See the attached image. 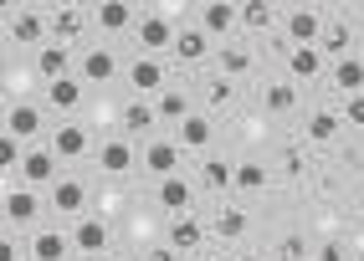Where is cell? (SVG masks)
Returning a JSON list of instances; mask_svg holds the SVG:
<instances>
[{"instance_id": "obj_13", "label": "cell", "mask_w": 364, "mask_h": 261, "mask_svg": "<svg viewBox=\"0 0 364 261\" xmlns=\"http://www.w3.org/2000/svg\"><path fill=\"white\" fill-rule=\"evenodd\" d=\"M36 72H41L46 82H62V77H72V46H57V41L36 46Z\"/></svg>"}, {"instance_id": "obj_12", "label": "cell", "mask_w": 364, "mask_h": 261, "mask_svg": "<svg viewBox=\"0 0 364 261\" xmlns=\"http://www.w3.org/2000/svg\"><path fill=\"white\" fill-rule=\"evenodd\" d=\"M46 149H52L57 159H82V154L92 149V133H87L82 123H62V128L52 133V144H46Z\"/></svg>"}, {"instance_id": "obj_43", "label": "cell", "mask_w": 364, "mask_h": 261, "mask_svg": "<svg viewBox=\"0 0 364 261\" xmlns=\"http://www.w3.org/2000/svg\"><path fill=\"white\" fill-rule=\"evenodd\" d=\"M92 261H118V256H108V251H103V256H92Z\"/></svg>"}, {"instance_id": "obj_39", "label": "cell", "mask_w": 364, "mask_h": 261, "mask_svg": "<svg viewBox=\"0 0 364 261\" xmlns=\"http://www.w3.org/2000/svg\"><path fill=\"white\" fill-rule=\"evenodd\" d=\"M0 261H21V246L11 241V235H0Z\"/></svg>"}, {"instance_id": "obj_31", "label": "cell", "mask_w": 364, "mask_h": 261, "mask_svg": "<svg viewBox=\"0 0 364 261\" xmlns=\"http://www.w3.org/2000/svg\"><path fill=\"white\" fill-rule=\"evenodd\" d=\"M333 82L344 87L349 98H354V92H364V62H354V57H344V62H333Z\"/></svg>"}, {"instance_id": "obj_16", "label": "cell", "mask_w": 364, "mask_h": 261, "mask_svg": "<svg viewBox=\"0 0 364 261\" xmlns=\"http://www.w3.org/2000/svg\"><path fill=\"white\" fill-rule=\"evenodd\" d=\"M318 72H323L318 46H293V52H287V82H313Z\"/></svg>"}, {"instance_id": "obj_3", "label": "cell", "mask_w": 364, "mask_h": 261, "mask_svg": "<svg viewBox=\"0 0 364 261\" xmlns=\"http://www.w3.org/2000/svg\"><path fill=\"white\" fill-rule=\"evenodd\" d=\"M21 184L26 189H41V184H57V154L52 149H31L21 154Z\"/></svg>"}, {"instance_id": "obj_9", "label": "cell", "mask_w": 364, "mask_h": 261, "mask_svg": "<svg viewBox=\"0 0 364 261\" xmlns=\"http://www.w3.org/2000/svg\"><path fill=\"white\" fill-rule=\"evenodd\" d=\"M164 235H169V251H180V256H196V251L205 246V226H200L196 216H175Z\"/></svg>"}, {"instance_id": "obj_37", "label": "cell", "mask_w": 364, "mask_h": 261, "mask_svg": "<svg viewBox=\"0 0 364 261\" xmlns=\"http://www.w3.org/2000/svg\"><path fill=\"white\" fill-rule=\"evenodd\" d=\"M205 98H210V108H221V113H226V108L236 103V87L221 77V82H210V92H205Z\"/></svg>"}, {"instance_id": "obj_2", "label": "cell", "mask_w": 364, "mask_h": 261, "mask_svg": "<svg viewBox=\"0 0 364 261\" xmlns=\"http://www.w3.org/2000/svg\"><path fill=\"white\" fill-rule=\"evenodd\" d=\"M282 26H287V46H318V36H323V11H318V6H293Z\"/></svg>"}, {"instance_id": "obj_32", "label": "cell", "mask_w": 364, "mask_h": 261, "mask_svg": "<svg viewBox=\"0 0 364 261\" xmlns=\"http://www.w3.org/2000/svg\"><path fill=\"white\" fill-rule=\"evenodd\" d=\"M210 231L221 235V241H241V235H247V210H221Z\"/></svg>"}, {"instance_id": "obj_30", "label": "cell", "mask_w": 364, "mask_h": 261, "mask_svg": "<svg viewBox=\"0 0 364 261\" xmlns=\"http://www.w3.org/2000/svg\"><path fill=\"white\" fill-rule=\"evenodd\" d=\"M231 184L247 189V195H257V189H267V170L257 159H247V164H236V170H231Z\"/></svg>"}, {"instance_id": "obj_45", "label": "cell", "mask_w": 364, "mask_h": 261, "mask_svg": "<svg viewBox=\"0 0 364 261\" xmlns=\"http://www.w3.org/2000/svg\"><path fill=\"white\" fill-rule=\"evenodd\" d=\"M354 31H359V36H364V16H359V26H354Z\"/></svg>"}, {"instance_id": "obj_42", "label": "cell", "mask_w": 364, "mask_h": 261, "mask_svg": "<svg viewBox=\"0 0 364 261\" xmlns=\"http://www.w3.org/2000/svg\"><path fill=\"white\" fill-rule=\"evenodd\" d=\"M190 261H215V256H205V251H196V256H190Z\"/></svg>"}, {"instance_id": "obj_11", "label": "cell", "mask_w": 364, "mask_h": 261, "mask_svg": "<svg viewBox=\"0 0 364 261\" xmlns=\"http://www.w3.org/2000/svg\"><path fill=\"white\" fill-rule=\"evenodd\" d=\"M134 164H139V154H134L129 138H103L98 144V170L103 174H129Z\"/></svg>"}, {"instance_id": "obj_5", "label": "cell", "mask_w": 364, "mask_h": 261, "mask_svg": "<svg viewBox=\"0 0 364 261\" xmlns=\"http://www.w3.org/2000/svg\"><path fill=\"white\" fill-rule=\"evenodd\" d=\"M11 41H21V46H46V11L16 6V11H11Z\"/></svg>"}, {"instance_id": "obj_21", "label": "cell", "mask_w": 364, "mask_h": 261, "mask_svg": "<svg viewBox=\"0 0 364 261\" xmlns=\"http://www.w3.org/2000/svg\"><path fill=\"white\" fill-rule=\"evenodd\" d=\"M46 103H52L57 113H77V108H82V77L72 72V77H62V82H46Z\"/></svg>"}, {"instance_id": "obj_10", "label": "cell", "mask_w": 364, "mask_h": 261, "mask_svg": "<svg viewBox=\"0 0 364 261\" xmlns=\"http://www.w3.org/2000/svg\"><path fill=\"white\" fill-rule=\"evenodd\" d=\"M72 246H77L82 256H103L108 251V221L103 216H82L77 226H72Z\"/></svg>"}, {"instance_id": "obj_46", "label": "cell", "mask_w": 364, "mask_h": 261, "mask_svg": "<svg viewBox=\"0 0 364 261\" xmlns=\"http://www.w3.org/2000/svg\"><path fill=\"white\" fill-rule=\"evenodd\" d=\"M236 261H262V256H236Z\"/></svg>"}, {"instance_id": "obj_41", "label": "cell", "mask_w": 364, "mask_h": 261, "mask_svg": "<svg viewBox=\"0 0 364 261\" xmlns=\"http://www.w3.org/2000/svg\"><path fill=\"white\" fill-rule=\"evenodd\" d=\"M318 261H349V256H344V246H323V251H318Z\"/></svg>"}, {"instance_id": "obj_35", "label": "cell", "mask_w": 364, "mask_h": 261, "mask_svg": "<svg viewBox=\"0 0 364 261\" xmlns=\"http://www.w3.org/2000/svg\"><path fill=\"white\" fill-rule=\"evenodd\" d=\"M200 179H205L210 189H226V184H231V164H226V159H205Z\"/></svg>"}, {"instance_id": "obj_24", "label": "cell", "mask_w": 364, "mask_h": 261, "mask_svg": "<svg viewBox=\"0 0 364 261\" xmlns=\"http://www.w3.org/2000/svg\"><path fill=\"white\" fill-rule=\"evenodd\" d=\"M154 123H159V113H154V103H149V98H139V103H129V108H124V133H129V138H139V133L149 138V133H154Z\"/></svg>"}, {"instance_id": "obj_6", "label": "cell", "mask_w": 364, "mask_h": 261, "mask_svg": "<svg viewBox=\"0 0 364 261\" xmlns=\"http://www.w3.org/2000/svg\"><path fill=\"white\" fill-rule=\"evenodd\" d=\"M129 82H134L139 98H159V92L169 87L164 62H159V57H139V62H129Z\"/></svg>"}, {"instance_id": "obj_40", "label": "cell", "mask_w": 364, "mask_h": 261, "mask_svg": "<svg viewBox=\"0 0 364 261\" xmlns=\"http://www.w3.org/2000/svg\"><path fill=\"white\" fill-rule=\"evenodd\" d=\"M144 261H180V251H169V246H154V251H144Z\"/></svg>"}, {"instance_id": "obj_19", "label": "cell", "mask_w": 364, "mask_h": 261, "mask_svg": "<svg viewBox=\"0 0 364 261\" xmlns=\"http://www.w3.org/2000/svg\"><path fill=\"white\" fill-rule=\"evenodd\" d=\"M77 77L82 82H113L118 77V57L108 52V46H92V52L82 57V67H77Z\"/></svg>"}, {"instance_id": "obj_33", "label": "cell", "mask_w": 364, "mask_h": 261, "mask_svg": "<svg viewBox=\"0 0 364 261\" xmlns=\"http://www.w3.org/2000/svg\"><path fill=\"white\" fill-rule=\"evenodd\" d=\"M215 62H221L226 82L241 77V72H252V52H247V46H221V57H215Z\"/></svg>"}, {"instance_id": "obj_18", "label": "cell", "mask_w": 364, "mask_h": 261, "mask_svg": "<svg viewBox=\"0 0 364 261\" xmlns=\"http://www.w3.org/2000/svg\"><path fill=\"white\" fill-rule=\"evenodd\" d=\"M82 205H87V184L82 179H57L52 184V210L57 216H82Z\"/></svg>"}, {"instance_id": "obj_22", "label": "cell", "mask_w": 364, "mask_h": 261, "mask_svg": "<svg viewBox=\"0 0 364 261\" xmlns=\"http://www.w3.org/2000/svg\"><path fill=\"white\" fill-rule=\"evenodd\" d=\"M92 26H103V31H129V26H134V6H129V0H103V6H92Z\"/></svg>"}, {"instance_id": "obj_4", "label": "cell", "mask_w": 364, "mask_h": 261, "mask_svg": "<svg viewBox=\"0 0 364 261\" xmlns=\"http://www.w3.org/2000/svg\"><path fill=\"white\" fill-rule=\"evenodd\" d=\"M180 144L175 138H149V144H144V170H149L154 179H169V174H180Z\"/></svg>"}, {"instance_id": "obj_7", "label": "cell", "mask_w": 364, "mask_h": 261, "mask_svg": "<svg viewBox=\"0 0 364 261\" xmlns=\"http://www.w3.org/2000/svg\"><path fill=\"white\" fill-rule=\"evenodd\" d=\"M6 133L16 138V144H31V138L41 133V103H11L6 108Z\"/></svg>"}, {"instance_id": "obj_27", "label": "cell", "mask_w": 364, "mask_h": 261, "mask_svg": "<svg viewBox=\"0 0 364 261\" xmlns=\"http://www.w3.org/2000/svg\"><path fill=\"white\" fill-rule=\"evenodd\" d=\"M277 21V6H267V0H247V6H236V26L247 31H267Z\"/></svg>"}, {"instance_id": "obj_36", "label": "cell", "mask_w": 364, "mask_h": 261, "mask_svg": "<svg viewBox=\"0 0 364 261\" xmlns=\"http://www.w3.org/2000/svg\"><path fill=\"white\" fill-rule=\"evenodd\" d=\"M21 154H26V144H16L11 133H0V170H21Z\"/></svg>"}, {"instance_id": "obj_23", "label": "cell", "mask_w": 364, "mask_h": 261, "mask_svg": "<svg viewBox=\"0 0 364 261\" xmlns=\"http://www.w3.org/2000/svg\"><path fill=\"white\" fill-rule=\"evenodd\" d=\"M67 246H72V241H67L57 226H41V231L31 235V261H62Z\"/></svg>"}, {"instance_id": "obj_20", "label": "cell", "mask_w": 364, "mask_h": 261, "mask_svg": "<svg viewBox=\"0 0 364 261\" xmlns=\"http://www.w3.org/2000/svg\"><path fill=\"white\" fill-rule=\"evenodd\" d=\"M169 52H175L180 62H205V57H210V36H205L200 26H180V31H175V46H169Z\"/></svg>"}, {"instance_id": "obj_38", "label": "cell", "mask_w": 364, "mask_h": 261, "mask_svg": "<svg viewBox=\"0 0 364 261\" xmlns=\"http://www.w3.org/2000/svg\"><path fill=\"white\" fill-rule=\"evenodd\" d=\"M344 118H349L354 128H364V92H354V98L344 103Z\"/></svg>"}, {"instance_id": "obj_34", "label": "cell", "mask_w": 364, "mask_h": 261, "mask_svg": "<svg viewBox=\"0 0 364 261\" xmlns=\"http://www.w3.org/2000/svg\"><path fill=\"white\" fill-rule=\"evenodd\" d=\"M308 138H313V144H333V138H338V118L333 113H313L308 118Z\"/></svg>"}, {"instance_id": "obj_26", "label": "cell", "mask_w": 364, "mask_h": 261, "mask_svg": "<svg viewBox=\"0 0 364 261\" xmlns=\"http://www.w3.org/2000/svg\"><path fill=\"white\" fill-rule=\"evenodd\" d=\"M210 133H215V128H210V118H205V113H190L185 123H180V138H175V144H180V154H185V149H205V144H210Z\"/></svg>"}, {"instance_id": "obj_8", "label": "cell", "mask_w": 364, "mask_h": 261, "mask_svg": "<svg viewBox=\"0 0 364 261\" xmlns=\"http://www.w3.org/2000/svg\"><path fill=\"white\" fill-rule=\"evenodd\" d=\"M169 46H175V26L164 16H144L139 21V57H159Z\"/></svg>"}, {"instance_id": "obj_15", "label": "cell", "mask_w": 364, "mask_h": 261, "mask_svg": "<svg viewBox=\"0 0 364 261\" xmlns=\"http://www.w3.org/2000/svg\"><path fill=\"white\" fill-rule=\"evenodd\" d=\"M159 205L169 210V216H190V205H196V189H190V179H185V174L159 179Z\"/></svg>"}, {"instance_id": "obj_25", "label": "cell", "mask_w": 364, "mask_h": 261, "mask_svg": "<svg viewBox=\"0 0 364 261\" xmlns=\"http://www.w3.org/2000/svg\"><path fill=\"white\" fill-rule=\"evenodd\" d=\"M236 26V6H231V0H210V6L200 11V31L205 36H226Z\"/></svg>"}, {"instance_id": "obj_44", "label": "cell", "mask_w": 364, "mask_h": 261, "mask_svg": "<svg viewBox=\"0 0 364 261\" xmlns=\"http://www.w3.org/2000/svg\"><path fill=\"white\" fill-rule=\"evenodd\" d=\"M0 77H6V52H0Z\"/></svg>"}, {"instance_id": "obj_1", "label": "cell", "mask_w": 364, "mask_h": 261, "mask_svg": "<svg viewBox=\"0 0 364 261\" xmlns=\"http://www.w3.org/2000/svg\"><path fill=\"white\" fill-rule=\"evenodd\" d=\"M92 11H82V6H57L52 16H46V41H57V46H72L92 21H87Z\"/></svg>"}, {"instance_id": "obj_17", "label": "cell", "mask_w": 364, "mask_h": 261, "mask_svg": "<svg viewBox=\"0 0 364 261\" xmlns=\"http://www.w3.org/2000/svg\"><path fill=\"white\" fill-rule=\"evenodd\" d=\"M36 216H41V195L36 189H11L6 195V221H16V226H36Z\"/></svg>"}, {"instance_id": "obj_28", "label": "cell", "mask_w": 364, "mask_h": 261, "mask_svg": "<svg viewBox=\"0 0 364 261\" xmlns=\"http://www.w3.org/2000/svg\"><path fill=\"white\" fill-rule=\"evenodd\" d=\"M262 103H267V113H293L298 108V82H267Z\"/></svg>"}, {"instance_id": "obj_29", "label": "cell", "mask_w": 364, "mask_h": 261, "mask_svg": "<svg viewBox=\"0 0 364 261\" xmlns=\"http://www.w3.org/2000/svg\"><path fill=\"white\" fill-rule=\"evenodd\" d=\"M154 113L169 118V123H185V118H190V103H185V92H180V87H164L159 98H154Z\"/></svg>"}, {"instance_id": "obj_14", "label": "cell", "mask_w": 364, "mask_h": 261, "mask_svg": "<svg viewBox=\"0 0 364 261\" xmlns=\"http://www.w3.org/2000/svg\"><path fill=\"white\" fill-rule=\"evenodd\" d=\"M349 46H354V26H349V21H323V36H318L323 62H344Z\"/></svg>"}]
</instances>
